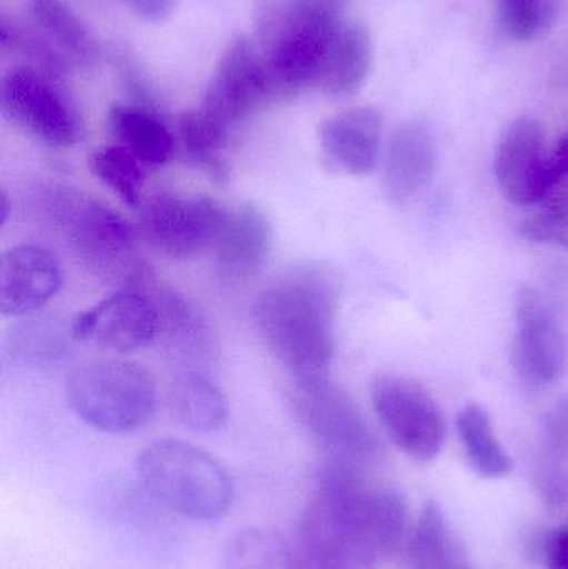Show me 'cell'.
Segmentation results:
<instances>
[{
  "label": "cell",
  "mask_w": 568,
  "mask_h": 569,
  "mask_svg": "<svg viewBox=\"0 0 568 569\" xmlns=\"http://www.w3.org/2000/svg\"><path fill=\"white\" fill-rule=\"evenodd\" d=\"M339 301V276L317 262L293 267L257 297V330L296 381L329 377Z\"/></svg>",
  "instance_id": "1"
},
{
  "label": "cell",
  "mask_w": 568,
  "mask_h": 569,
  "mask_svg": "<svg viewBox=\"0 0 568 569\" xmlns=\"http://www.w3.org/2000/svg\"><path fill=\"white\" fill-rule=\"evenodd\" d=\"M349 0H259L257 46L280 99L313 87Z\"/></svg>",
  "instance_id": "2"
},
{
  "label": "cell",
  "mask_w": 568,
  "mask_h": 569,
  "mask_svg": "<svg viewBox=\"0 0 568 569\" xmlns=\"http://www.w3.org/2000/svg\"><path fill=\"white\" fill-rule=\"evenodd\" d=\"M137 471L150 498L186 520L213 523L232 508L233 483L226 468L186 441H153L140 453Z\"/></svg>",
  "instance_id": "3"
},
{
  "label": "cell",
  "mask_w": 568,
  "mask_h": 569,
  "mask_svg": "<svg viewBox=\"0 0 568 569\" xmlns=\"http://www.w3.org/2000/svg\"><path fill=\"white\" fill-rule=\"evenodd\" d=\"M66 391L77 417L109 433L139 430L156 413L152 377L132 361L100 360L83 365L67 378Z\"/></svg>",
  "instance_id": "4"
},
{
  "label": "cell",
  "mask_w": 568,
  "mask_h": 569,
  "mask_svg": "<svg viewBox=\"0 0 568 569\" xmlns=\"http://www.w3.org/2000/svg\"><path fill=\"white\" fill-rule=\"evenodd\" d=\"M293 413L327 460L362 468L379 460L380 447L356 401L329 378L296 381Z\"/></svg>",
  "instance_id": "5"
},
{
  "label": "cell",
  "mask_w": 568,
  "mask_h": 569,
  "mask_svg": "<svg viewBox=\"0 0 568 569\" xmlns=\"http://www.w3.org/2000/svg\"><path fill=\"white\" fill-rule=\"evenodd\" d=\"M3 117L50 147H70L82 140L79 110L52 73L37 67H17L0 86Z\"/></svg>",
  "instance_id": "6"
},
{
  "label": "cell",
  "mask_w": 568,
  "mask_h": 569,
  "mask_svg": "<svg viewBox=\"0 0 568 569\" xmlns=\"http://www.w3.org/2000/svg\"><path fill=\"white\" fill-rule=\"evenodd\" d=\"M60 216L70 242L100 279L126 283L146 270L140 266L136 230L116 210L96 200L67 197L60 200Z\"/></svg>",
  "instance_id": "7"
},
{
  "label": "cell",
  "mask_w": 568,
  "mask_h": 569,
  "mask_svg": "<svg viewBox=\"0 0 568 569\" xmlns=\"http://www.w3.org/2000/svg\"><path fill=\"white\" fill-rule=\"evenodd\" d=\"M279 99L256 40L237 36L220 57L199 110L230 133L243 120Z\"/></svg>",
  "instance_id": "8"
},
{
  "label": "cell",
  "mask_w": 568,
  "mask_h": 569,
  "mask_svg": "<svg viewBox=\"0 0 568 569\" xmlns=\"http://www.w3.org/2000/svg\"><path fill=\"white\" fill-rule=\"evenodd\" d=\"M373 410L393 443L417 461H430L446 441V418L436 398L412 378L380 375L370 385Z\"/></svg>",
  "instance_id": "9"
},
{
  "label": "cell",
  "mask_w": 568,
  "mask_h": 569,
  "mask_svg": "<svg viewBox=\"0 0 568 569\" xmlns=\"http://www.w3.org/2000/svg\"><path fill=\"white\" fill-rule=\"evenodd\" d=\"M229 210L203 196L162 193L143 206L140 227L153 249L173 260H189L213 250Z\"/></svg>",
  "instance_id": "10"
},
{
  "label": "cell",
  "mask_w": 568,
  "mask_h": 569,
  "mask_svg": "<svg viewBox=\"0 0 568 569\" xmlns=\"http://www.w3.org/2000/svg\"><path fill=\"white\" fill-rule=\"evenodd\" d=\"M153 283L146 270L120 284L106 300L90 310L80 311L72 323L77 340L96 338L109 350H139L160 335V311Z\"/></svg>",
  "instance_id": "11"
},
{
  "label": "cell",
  "mask_w": 568,
  "mask_h": 569,
  "mask_svg": "<svg viewBox=\"0 0 568 569\" xmlns=\"http://www.w3.org/2000/svg\"><path fill=\"white\" fill-rule=\"evenodd\" d=\"M494 169L500 190L514 206H536L560 182L546 130L534 117H520L507 127L497 146Z\"/></svg>",
  "instance_id": "12"
},
{
  "label": "cell",
  "mask_w": 568,
  "mask_h": 569,
  "mask_svg": "<svg viewBox=\"0 0 568 569\" xmlns=\"http://www.w3.org/2000/svg\"><path fill=\"white\" fill-rule=\"evenodd\" d=\"M516 321L514 361L517 371L532 385L559 380L566 370L568 341L546 298L534 288H522L517 295Z\"/></svg>",
  "instance_id": "13"
},
{
  "label": "cell",
  "mask_w": 568,
  "mask_h": 569,
  "mask_svg": "<svg viewBox=\"0 0 568 569\" xmlns=\"http://www.w3.org/2000/svg\"><path fill=\"white\" fill-rule=\"evenodd\" d=\"M272 237V223L259 207L240 206L229 210L213 247L220 279L233 284L256 279L269 260Z\"/></svg>",
  "instance_id": "14"
},
{
  "label": "cell",
  "mask_w": 568,
  "mask_h": 569,
  "mask_svg": "<svg viewBox=\"0 0 568 569\" xmlns=\"http://www.w3.org/2000/svg\"><path fill=\"white\" fill-rule=\"evenodd\" d=\"M62 287V270L47 250L22 246L7 250L0 263V310L22 317L42 308Z\"/></svg>",
  "instance_id": "15"
},
{
  "label": "cell",
  "mask_w": 568,
  "mask_h": 569,
  "mask_svg": "<svg viewBox=\"0 0 568 569\" xmlns=\"http://www.w3.org/2000/svg\"><path fill=\"white\" fill-rule=\"evenodd\" d=\"M437 142L422 120L402 123L390 137L383 162V192L396 206L419 196L436 176Z\"/></svg>",
  "instance_id": "16"
},
{
  "label": "cell",
  "mask_w": 568,
  "mask_h": 569,
  "mask_svg": "<svg viewBox=\"0 0 568 569\" xmlns=\"http://www.w3.org/2000/svg\"><path fill=\"white\" fill-rule=\"evenodd\" d=\"M383 117L372 106L343 110L320 127V146L327 159L350 176H366L379 162Z\"/></svg>",
  "instance_id": "17"
},
{
  "label": "cell",
  "mask_w": 568,
  "mask_h": 569,
  "mask_svg": "<svg viewBox=\"0 0 568 569\" xmlns=\"http://www.w3.org/2000/svg\"><path fill=\"white\" fill-rule=\"evenodd\" d=\"M373 42L369 29L356 20H343L330 40L316 89L330 99L356 96L369 79Z\"/></svg>",
  "instance_id": "18"
},
{
  "label": "cell",
  "mask_w": 568,
  "mask_h": 569,
  "mask_svg": "<svg viewBox=\"0 0 568 569\" xmlns=\"http://www.w3.org/2000/svg\"><path fill=\"white\" fill-rule=\"evenodd\" d=\"M409 569H474L456 531L437 501L423 505L406 545Z\"/></svg>",
  "instance_id": "19"
},
{
  "label": "cell",
  "mask_w": 568,
  "mask_h": 569,
  "mask_svg": "<svg viewBox=\"0 0 568 569\" xmlns=\"http://www.w3.org/2000/svg\"><path fill=\"white\" fill-rule=\"evenodd\" d=\"M109 129L119 146L146 166H163L172 157L173 136L157 113L143 106H116L109 112Z\"/></svg>",
  "instance_id": "20"
},
{
  "label": "cell",
  "mask_w": 568,
  "mask_h": 569,
  "mask_svg": "<svg viewBox=\"0 0 568 569\" xmlns=\"http://www.w3.org/2000/svg\"><path fill=\"white\" fill-rule=\"evenodd\" d=\"M172 417L192 431L217 430L229 417L226 395L216 381L196 371L180 375L169 391Z\"/></svg>",
  "instance_id": "21"
},
{
  "label": "cell",
  "mask_w": 568,
  "mask_h": 569,
  "mask_svg": "<svg viewBox=\"0 0 568 569\" xmlns=\"http://www.w3.org/2000/svg\"><path fill=\"white\" fill-rule=\"evenodd\" d=\"M457 431L470 467L480 477L499 480L512 471V461L500 445L486 408L467 405L457 417Z\"/></svg>",
  "instance_id": "22"
},
{
  "label": "cell",
  "mask_w": 568,
  "mask_h": 569,
  "mask_svg": "<svg viewBox=\"0 0 568 569\" xmlns=\"http://www.w3.org/2000/svg\"><path fill=\"white\" fill-rule=\"evenodd\" d=\"M223 569H300L296 547L277 531L250 527L226 545Z\"/></svg>",
  "instance_id": "23"
},
{
  "label": "cell",
  "mask_w": 568,
  "mask_h": 569,
  "mask_svg": "<svg viewBox=\"0 0 568 569\" xmlns=\"http://www.w3.org/2000/svg\"><path fill=\"white\" fill-rule=\"evenodd\" d=\"M29 13L40 32L77 60L96 57V46L89 30L63 0H29Z\"/></svg>",
  "instance_id": "24"
},
{
  "label": "cell",
  "mask_w": 568,
  "mask_h": 569,
  "mask_svg": "<svg viewBox=\"0 0 568 569\" xmlns=\"http://www.w3.org/2000/svg\"><path fill=\"white\" fill-rule=\"evenodd\" d=\"M157 305L160 311V335L183 353H200L209 345V328L202 313L186 300V297L169 290L156 288Z\"/></svg>",
  "instance_id": "25"
},
{
  "label": "cell",
  "mask_w": 568,
  "mask_h": 569,
  "mask_svg": "<svg viewBox=\"0 0 568 569\" xmlns=\"http://www.w3.org/2000/svg\"><path fill=\"white\" fill-rule=\"evenodd\" d=\"M143 162L126 147L109 146L97 149L89 159L93 176L109 187L126 206L139 209L142 203L146 173Z\"/></svg>",
  "instance_id": "26"
},
{
  "label": "cell",
  "mask_w": 568,
  "mask_h": 569,
  "mask_svg": "<svg viewBox=\"0 0 568 569\" xmlns=\"http://www.w3.org/2000/svg\"><path fill=\"white\" fill-rule=\"evenodd\" d=\"M177 130H179L180 146L187 159L203 167L217 180H222L226 177V166L220 153L230 133L212 122L209 117L203 116L200 110L180 116Z\"/></svg>",
  "instance_id": "27"
},
{
  "label": "cell",
  "mask_w": 568,
  "mask_h": 569,
  "mask_svg": "<svg viewBox=\"0 0 568 569\" xmlns=\"http://www.w3.org/2000/svg\"><path fill=\"white\" fill-rule=\"evenodd\" d=\"M496 7L504 32L516 42H532L556 22L547 0H496Z\"/></svg>",
  "instance_id": "28"
},
{
  "label": "cell",
  "mask_w": 568,
  "mask_h": 569,
  "mask_svg": "<svg viewBox=\"0 0 568 569\" xmlns=\"http://www.w3.org/2000/svg\"><path fill=\"white\" fill-rule=\"evenodd\" d=\"M520 236L530 242H559L568 247V220L562 213H544L520 227Z\"/></svg>",
  "instance_id": "29"
},
{
  "label": "cell",
  "mask_w": 568,
  "mask_h": 569,
  "mask_svg": "<svg viewBox=\"0 0 568 569\" xmlns=\"http://www.w3.org/2000/svg\"><path fill=\"white\" fill-rule=\"evenodd\" d=\"M39 325L22 331L19 337V353L36 361L52 360L60 351L57 333H52L49 328H40Z\"/></svg>",
  "instance_id": "30"
},
{
  "label": "cell",
  "mask_w": 568,
  "mask_h": 569,
  "mask_svg": "<svg viewBox=\"0 0 568 569\" xmlns=\"http://www.w3.org/2000/svg\"><path fill=\"white\" fill-rule=\"evenodd\" d=\"M547 441L554 453L568 451V401L560 403L547 418Z\"/></svg>",
  "instance_id": "31"
},
{
  "label": "cell",
  "mask_w": 568,
  "mask_h": 569,
  "mask_svg": "<svg viewBox=\"0 0 568 569\" xmlns=\"http://www.w3.org/2000/svg\"><path fill=\"white\" fill-rule=\"evenodd\" d=\"M122 2L139 19L159 23L172 16L177 0H122Z\"/></svg>",
  "instance_id": "32"
},
{
  "label": "cell",
  "mask_w": 568,
  "mask_h": 569,
  "mask_svg": "<svg viewBox=\"0 0 568 569\" xmlns=\"http://www.w3.org/2000/svg\"><path fill=\"white\" fill-rule=\"evenodd\" d=\"M544 555L547 569H568V528L554 531L547 538Z\"/></svg>",
  "instance_id": "33"
},
{
  "label": "cell",
  "mask_w": 568,
  "mask_h": 569,
  "mask_svg": "<svg viewBox=\"0 0 568 569\" xmlns=\"http://www.w3.org/2000/svg\"><path fill=\"white\" fill-rule=\"evenodd\" d=\"M9 209H10V200L7 197V193H2V223H6L9 220Z\"/></svg>",
  "instance_id": "34"
},
{
  "label": "cell",
  "mask_w": 568,
  "mask_h": 569,
  "mask_svg": "<svg viewBox=\"0 0 568 569\" xmlns=\"http://www.w3.org/2000/svg\"><path fill=\"white\" fill-rule=\"evenodd\" d=\"M547 2H549V6L552 7L557 13H559L560 3H562V0H547Z\"/></svg>",
  "instance_id": "35"
}]
</instances>
